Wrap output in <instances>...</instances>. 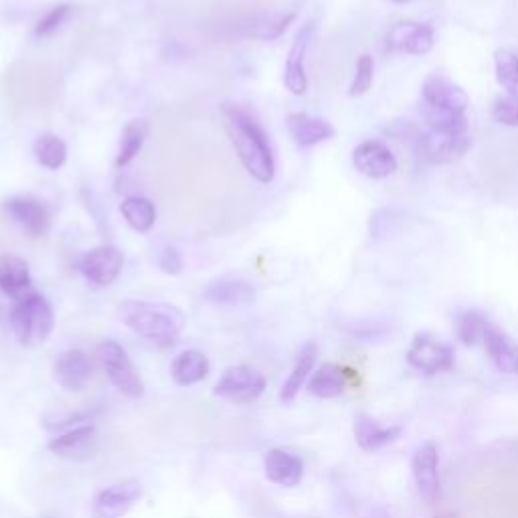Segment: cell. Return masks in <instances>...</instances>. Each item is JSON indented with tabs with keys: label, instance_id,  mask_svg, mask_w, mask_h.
<instances>
[{
	"label": "cell",
	"instance_id": "6da1fadb",
	"mask_svg": "<svg viewBox=\"0 0 518 518\" xmlns=\"http://www.w3.org/2000/svg\"><path fill=\"white\" fill-rule=\"evenodd\" d=\"M227 136L243 164L257 183H272L276 177V158L266 130L259 120L239 104L223 106Z\"/></svg>",
	"mask_w": 518,
	"mask_h": 518
},
{
	"label": "cell",
	"instance_id": "7a4b0ae2",
	"mask_svg": "<svg viewBox=\"0 0 518 518\" xmlns=\"http://www.w3.org/2000/svg\"><path fill=\"white\" fill-rule=\"evenodd\" d=\"M116 314L126 328L158 347H168L185 328V314L170 304L126 300L118 306Z\"/></svg>",
	"mask_w": 518,
	"mask_h": 518
},
{
	"label": "cell",
	"instance_id": "3957f363",
	"mask_svg": "<svg viewBox=\"0 0 518 518\" xmlns=\"http://www.w3.org/2000/svg\"><path fill=\"white\" fill-rule=\"evenodd\" d=\"M9 324L21 347H41L55 328V314L49 300L37 292L17 300L9 312Z\"/></svg>",
	"mask_w": 518,
	"mask_h": 518
},
{
	"label": "cell",
	"instance_id": "277c9868",
	"mask_svg": "<svg viewBox=\"0 0 518 518\" xmlns=\"http://www.w3.org/2000/svg\"><path fill=\"white\" fill-rule=\"evenodd\" d=\"M96 357L106 371L110 383L122 395L130 399H140L144 395V381L122 344H118L116 340H104L98 344Z\"/></svg>",
	"mask_w": 518,
	"mask_h": 518
},
{
	"label": "cell",
	"instance_id": "5b68a950",
	"mask_svg": "<svg viewBox=\"0 0 518 518\" xmlns=\"http://www.w3.org/2000/svg\"><path fill=\"white\" fill-rule=\"evenodd\" d=\"M0 213L31 239L45 237L53 223V209L49 203L33 195H15L5 199L0 203Z\"/></svg>",
	"mask_w": 518,
	"mask_h": 518
},
{
	"label": "cell",
	"instance_id": "8992f818",
	"mask_svg": "<svg viewBox=\"0 0 518 518\" xmlns=\"http://www.w3.org/2000/svg\"><path fill=\"white\" fill-rule=\"evenodd\" d=\"M407 363L421 375L434 377L454 367V349L431 334H417L407 351Z\"/></svg>",
	"mask_w": 518,
	"mask_h": 518
},
{
	"label": "cell",
	"instance_id": "52a82bcc",
	"mask_svg": "<svg viewBox=\"0 0 518 518\" xmlns=\"http://www.w3.org/2000/svg\"><path fill=\"white\" fill-rule=\"evenodd\" d=\"M77 272L94 286H112L124 268V255L116 245H100L83 253L75 262Z\"/></svg>",
	"mask_w": 518,
	"mask_h": 518
},
{
	"label": "cell",
	"instance_id": "ba28073f",
	"mask_svg": "<svg viewBox=\"0 0 518 518\" xmlns=\"http://www.w3.org/2000/svg\"><path fill=\"white\" fill-rule=\"evenodd\" d=\"M264 391H266L264 375L245 365L227 369L213 389L217 397L227 399L231 403H253L264 395Z\"/></svg>",
	"mask_w": 518,
	"mask_h": 518
},
{
	"label": "cell",
	"instance_id": "9c48e42d",
	"mask_svg": "<svg viewBox=\"0 0 518 518\" xmlns=\"http://www.w3.org/2000/svg\"><path fill=\"white\" fill-rule=\"evenodd\" d=\"M144 496L138 480H122L100 490L92 500V518H122Z\"/></svg>",
	"mask_w": 518,
	"mask_h": 518
},
{
	"label": "cell",
	"instance_id": "30bf717a",
	"mask_svg": "<svg viewBox=\"0 0 518 518\" xmlns=\"http://www.w3.org/2000/svg\"><path fill=\"white\" fill-rule=\"evenodd\" d=\"M421 98H423V106L450 110L456 114H466V110L470 106L468 94L460 88V85H456L442 73H431L425 77L423 88H421Z\"/></svg>",
	"mask_w": 518,
	"mask_h": 518
},
{
	"label": "cell",
	"instance_id": "8fae6325",
	"mask_svg": "<svg viewBox=\"0 0 518 518\" xmlns=\"http://www.w3.org/2000/svg\"><path fill=\"white\" fill-rule=\"evenodd\" d=\"M411 472L419 496L425 502H434L440 496V454L438 448L427 442L413 454Z\"/></svg>",
	"mask_w": 518,
	"mask_h": 518
},
{
	"label": "cell",
	"instance_id": "7c38bea8",
	"mask_svg": "<svg viewBox=\"0 0 518 518\" xmlns=\"http://www.w3.org/2000/svg\"><path fill=\"white\" fill-rule=\"evenodd\" d=\"M470 136H448L438 132H421L417 136V152L431 164H450L466 154Z\"/></svg>",
	"mask_w": 518,
	"mask_h": 518
},
{
	"label": "cell",
	"instance_id": "4fadbf2b",
	"mask_svg": "<svg viewBox=\"0 0 518 518\" xmlns=\"http://www.w3.org/2000/svg\"><path fill=\"white\" fill-rule=\"evenodd\" d=\"M353 164L361 175L369 179H387L397 170V158L379 140H365L353 150Z\"/></svg>",
	"mask_w": 518,
	"mask_h": 518
},
{
	"label": "cell",
	"instance_id": "5bb4252c",
	"mask_svg": "<svg viewBox=\"0 0 518 518\" xmlns=\"http://www.w3.org/2000/svg\"><path fill=\"white\" fill-rule=\"evenodd\" d=\"M314 31H316V23L310 21L306 23L292 47H290V53H288V59H286V69H284V83L286 88L294 94V96H304L306 90H308V77H306V67H304V59H306V53H308V47L312 43V37H314Z\"/></svg>",
	"mask_w": 518,
	"mask_h": 518
},
{
	"label": "cell",
	"instance_id": "9a60e30c",
	"mask_svg": "<svg viewBox=\"0 0 518 518\" xmlns=\"http://www.w3.org/2000/svg\"><path fill=\"white\" fill-rule=\"evenodd\" d=\"M436 29L419 23H399L387 35V45L393 51L409 55H425L434 49Z\"/></svg>",
	"mask_w": 518,
	"mask_h": 518
},
{
	"label": "cell",
	"instance_id": "2e32d148",
	"mask_svg": "<svg viewBox=\"0 0 518 518\" xmlns=\"http://www.w3.org/2000/svg\"><path fill=\"white\" fill-rule=\"evenodd\" d=\"M94 375L92 359L83 351H67L59 355L53 367L55 381L67 391H83Z\"/></svg>",
	"mask_w": 518,
	"mask_h": 518
},
{
	"label": "cell",
	"instance_id": "e0dca14e",
	"mask_svg": "<svg viewBox=\"0 0 518 518\" xmlns=\"http://www.w3.org/2000/svg\"><path fill=\"white\" fill-rule=\"evenodd\" d=\"M98 429L94 423H79L49 442V452L59 458H79L96 450Z\"/></svg>",
	"mask_w": 518,
	"mask_h": 518
},
{
	"label": "cell",
	"instance_id": "ac0fdd59",
	"mask_svg": "<svg viewBox=\"0 0 518 518\" xmlns=\"http://www.w3.org/2000/svg\"><path fill=\"white\" fill-rule=\"evenodd\" d=\"M264 470L270 482L284 488H296L304 478V462L296 454L282 448L270 450L266 454Z\"/></svg>",
	"mask_w": 518,
	"mask_h": 518
},
{
	"label": "cell",
	"instance_id": "d6986e66",
	"mask_svg": "<svg viewBox=\"0 0 518 518\" xmlns=\"http://www.w3.org/2000/svg\"><path fill=\"white\" fill-rule=\"evenodd\" d=\"M33 292V280L25 259L17 255H0V294L15 302Z\"/></svg>",
	"mask_w": 518,
	"mask_h": 518
},
{
	"label": "cell",
	"instance_id": "ffe728a7",
	"mask_svg": "<svg viewBox=\"0 0 518 518\" xmlns=\"http://www.w3.org/2000/svg\"><path fill=\"white\" fill-rule=\"evenodd\" d=\"M484 347L494 367L504 375H518V342H514L504 330L490 324Z\"/></svg>",
	"mask_w": 518,
	"mask_h": 518
},
{
	"label": "cell",
	"instance_id": "44dd1931",
	"mask_svg": "<svg viewBox=\"0 0 518 518\" xmlns=\"http://www.w3.org/2000/svg\"><path fill=\"white\" fill-rule=\"evenodd\" d=\"M288 130L300 148H312L336 134L330 122L304 112H294L288 116Z\"/></svg>",
	"mask_w": 518,
	"mask_h": 518
},
{
	"label": "cell",
	"instance_id": "7402d4cb",
	"mask_svg": "<svg viewBox=\"0 0 518 518\" xmlns=\"http://www.w3.org/2000/svg\"><path fill=\"white\" fill-rule=\"evenodd\" d=\"M205 302L215 306H249L255 300V288L247 280H215L203 292Z\"/></svg>",
	"mask_w": 518,
	"mask_h": 518
},
{
	"label": "cell",
	"instance_id": "603a6c76",
	"mask_svg": "<svg viewBox=\"0 0 518 518\" xmlns=\"http://www.w3.org/2000/svg\"><path fill=\"white\" fill-rule=\"evenodd\" d=\"M401 427H385L367 415L355 419V440L361 450L375 452L393 444L401 436Z\"/></svg>",
	"mask_w": 518,
	"mask_h": 518
},
{
	"label": "cell",
	"instance_id": "cb8c5ba5",
	"mask_svg": "<svg viewBox=\"0 0 518 518\" xmlns=\"http://www.w3.org/2000/svg\"><path fill=\"white\" fill-rule=\"evenodd\" d=\"M316 359H318V347H316L314 342H306L304 347L300 349V353H298V359L294 363V369H292L290 377L282 385L280 399L284 403H292L298 397L300 389H304V385L310 381V375L314 371Z\"/></svg>",
	"mask_w": 518,
	"mask_h": 518
},
{
	"label": "cell",
	"instance_id": "d4e9b609",
	"mask_svg": "<svg viewBox=\"0 0 518 518\" xmlns=\"http://www.w3.org/2000/svg\"><path fill=\"white\" fill-rule=\"evenodd\" d=\"M209 371H211L209 359L201 351H185L177 355L170 365V377L183 387L201 383L203 379H207Z\"/></svg>",
	"mask_w": 518,
	"mask_h": 518
},
{
	"label": "cell",
	"instance_id": "484cf974",
	"mask_svg": "<svg viewBox=\"0 0 518 518\" xmlns=\"http://www.w3.org/2000/svg\"><path fill=\"white\" fill-rule=\"evenodd\" d=\"M347 389V377L338 365L326 363L308 381V393L318 399H334L340 397Z\"/></svg>",
	"mask_w": 518,
	"mask_h": 518
},
{
	"label": "cell",
	"instance_id": "4316f807",
	"mask_svg": "<svg viewBox=\"0 0 518 518\" xmlns=\"http://www.w3.org/2000/svg\"><path fill=\"white\" fill-rule=\"evenodd\" d=\"M122 217L138 233H150L156 223V207L146 197H126L120 205Z\"/></svg>",
	"mask_w": 518,
	"mask_h": 518
},
{
	"label": "cell",
	"instance_id": "83f0119b",
	"mask_svg": "<svg viewBox=\"0 0 518 518\" xmlns=\"http://www.w3.org/2000/svg\"><path fill=\"white\" fill-rule=\"evenodd\" d=\"M146 138H148V122L146 120L128 122L122 130V136H120L116 168L128 166L138 156V152L142 150Z\"/></svg>",
	"mask_w": 518,
	"mask_h": 518
},
{
	"label": "cell",
	"instance_id": "f1b7e54d",
	"mask_svg": "<svg viewBox=\"0 0 518 518\" xmlns=\"http://www.w3.org/2000/svg\"><path fill=\"white\" fill-rule=\"evenodd\" d=\"M423 120L431 132L448 134V136H466L468 134V118L466 114H456L450 110H438L423 106Z\"/></svg>",
	"mask_w": 518,
	"mask_h": 518
},
{
	"label": "cell",
	"instance_id": "f546056e",
	"mask_svg": "<svg viewBox=\"0 0 518 518\" xmlns=\"http://www.w3.org/2000/svg\"><path fill=\"white\" fill-rule=\"evenodd\" d=\"M35 160L47 170H59L67 162V144L57 134H41L33 144Z\"/></svg>",
	"mask_w": 518,
	"mask_h": 518
},
{
	"label": "cell",
	"instance_id": "4dcf8cb0",
	"mask_svg": "<svg viewBox=\"0 0 518 518\" xmlns=\"http://www.w3.org/2000/svg\"><path fill=\"white\" fill-rule=\"evenodd\" d=\"M490 320L478 312V310H466L456 320V334L466 347H476V344H484L486 332L490 328Z\"/></svg>",
	"mask_w": 518,
	"mask_h": 518
},
{
	"label": "cell",
	"instance_id": "1f68e13d",
	"mask_svg": "<svg viewBox=\"0 0 518 518\" xmlns=\"http://www.w3.org/2000/svg\"><path fill=\"white\" fill-rule=\"evenodd\" d=\"M496 79L508 96L518 98V53L512 49H496L494 53Z\"/></svg>",
	"mask_w": 518,
	"mask_h": 518
},
{
	"label": "cell",
	"instance_id": "d6a6232c",
	"mask_svg": "<svg viewBox=\"0 0 518 518\" xmlns=\"http://www.w3.org/2000/svg\"><path fill=\"white\" fill-rule=\"evenodd\" d=\"M73 13V7L67 5V3H61V5H55L49 13H45L37 25H35V31L33 35L37 39H47V37H53L57 31H61L65 27V23L69 21Z\"/></svg>",
	"mask_w": 518,
	"mask_h": 518
},
{
	"label": "cell",
	"instance_id": "836d02e7",
	"mask_svg": "<svg viewBox=\"0 0 518 518\" xmlns=\"http://www.w3.org/2000/svg\"><path fill=\"white\" fill-rule=\"evenodd\" d=\"M373 79H375V61H373L371 55L365 53L357 61V73H355V79H353L351 88H349V94L353 98H359V96L367 94L371 90Z\"/></svg>",
	"mask_w": 518,
	"mask_h": 518
},
{
	"label": "cell",
	"instance_id": "e575fe53",
	"mask_svg": "<svg viewBox=\"0 0 518 518\" xmlns=\"http://www.w3.org/2000/svg\"><path fill=\"white\" fill-rule=\"evenodd\" d=\"M296 21V13H286V15H272L268 19L262 21V25H257L259 29L255 31V35L262 41H276L280 39L288 27Z\"/></svg>",
	"mask_w": 518,
	"mask_h": 518
},
{
	"label": "cell",
	"instance_id": "d590c367",
	"mask_svg": "<svg viewBox=\"0 0 518 518\" xmlns=\"http://www.w3.org/2000/svg\"><path fill=\"white\" fill-rule=\"evenodd\" d=\"M492 118L502 126L518 128V98L516 96L498 98L492 106Z\"/></svg>",
	"mask_w": 518,
	"mask_h": 518
},
{
	"label": "cell",
	"instance_id": "8d00e7d4",
	"mask_svg": "<svg viewBox=\"0 0 518 518\" xmlns=\"http://www.w3.org/2000/svg\"><path fill=\"white\" fill-rule=\"evenodd\" d=\"M156 264H158L160 272H164L168 276H179L183 272V268H185V259H183V255H181V251L177 247L164 245L158 251Z\"/></svg>",
	"mask_w": 518,
	"mask_h": 518
},
{
	"label": "cell",
	"instance_id": "74e56055",
	"mask_svg": "<svg viewBox=\"0 0 518 518\" xmlns=\"http://www.w3.org/2000/svg\"><path fill=\"white\" fill-rule=\"evenodd\" d=\"M5 320H9V314H7L5 306H3V304H0V324H3Z\"/></svg>",
	"mask_w": 518,
	"mask_h": 518
},
{
	"label": "cell",
	"instance_id": "f35d334b",
	"mask_svg": "<svg viewBox=\"0 0 518 518\" xmlns=\"http://www.w3.org/2000/svg\"><path fill=\"white\" fill-rule=\"evenodd\" d=\"M389 3H393V5H409V3H415V0H389Z\"/></svg>",
	"mask_w": 518,
	"mask_h": 518
}]
</instances>
